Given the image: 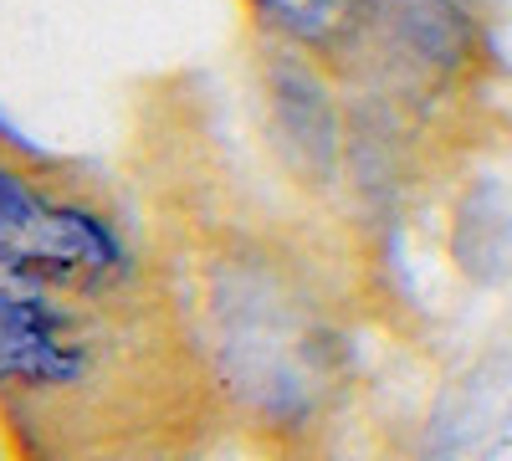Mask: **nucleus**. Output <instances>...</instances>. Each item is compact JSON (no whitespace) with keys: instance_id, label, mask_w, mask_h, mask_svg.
Here are the masks:
<instances>
[{"instance_id":"nucleus-3","label":"nucleus","mask_w":512,"mask_h":461,"mask_svg":"<svg viewBox=\"0 0 512 461\" xmlns=\"http://www.w3.org/2000/svg\"><path fill=\"white\" fill-rule=\"evenodd\" d=\"M267 88H272V113H277V129L287 139V149L303 159V170L313 175H333L338 164V108L323 88V77L292 57H277L267 72Z\"/></svg>"},{"instance_id":"nucleus-2","label":"nucleus","mask_w":512,"mask_h":461,"mask_svg":"<svg viewBox=\"0 0 512 461\" xmlns=\"http://www.w3.org/2000/svg\"><path fill=\"white\" fill-rule=\"evenodd\" d=\"M41 272L0 257V380H72L82 344L72 318L41 292Z\"/></svg>"},{"instance_id":"nucleus-4","label":"nucleus","mask_w":512,"mask_h":461,"mask_svg":"<svg viewBox=\"0 0 512 461\" xmlns=\"http://www.w3.org/2000/svg\"><path fill=\"white\" fill-rule=\"evenodd\" d=\"M507 421H512V374H502V380L477 374V380H466V395L436 426L431 461H487L502 446Z\"/></svg>"},{"instance_id":"nucleus-6","label":"nucleus","mask_w":512,"mask_h":461,"mask_svg":"<svg viewBox=\"0 0 512 461\" xmlns=\"http://www.w3.org/2000/svg\"><path fill=\"white\" fill-rule=\"evenodd\" d=\"M456 262L492 282L512 267V200L497 185H482L477 195H466L456 216Z\"/></svg>"},{"instance_id":"nucleus-5","label":"nucleus","mask_w":512,"mask_h":461,"mask_svg":"<svg viewBox=\"0 0 512 461\" xmlns=\"http://www.w3.org/2000/svg\"><path fill=\"white\" fill-rule=\"evenodd\" d=\"M390 26L400 36V47L420 67H436V72L461 67L477 41L472 16L456 0H390Z\"/></svg>"},{"instance_id":"nucleus-1","label":"nucleus","mask_w":512,"mask_h":461,"mask_svg":"<svg viewBox=\"0 0 512 461\" xmlns=\"http://www.w3.org/2000/svg\"><path fill=\"white\" fill-rule=\"evenodd\" d=\"M0 257H11L41 277H108L123 267L118 236L72 205L41 200L26 180L0 175Z\"/></svg>"},{"instance_id":"nucleus-7","label":"nucleus","mask_w":512,"mask_h":461,"mask_svg":"<svg viewBox=\"0 0 512 461\" xmlns=\"http://www.w3.org/2000/svg\"><path fill=\"white\" fill-rule=\"evenodd\" d=\"M277 31H287L292 41L308 47H333L338 36H349L354 21L364 16V0H256Z\"/></svg>"}]
</instances>
